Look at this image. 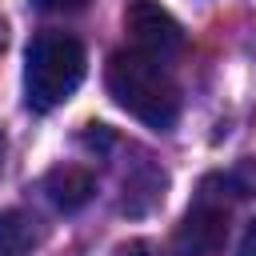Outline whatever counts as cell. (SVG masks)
<instances>
[{
  "label": "cell",
  "mask_w": 256,
  "mask_h": 256,
  "mask_svg": "<svg viewBox=\"0 0 256 256\" xmlns=\"http://www.w3.org/2000/svg\"><path fill=\"white\" fill-rule=\"evenodd\" d=\"M104 80H108L112 100L128 116H136L140 124H148L156 132L176 124L180 88H176V80H172L164 60H156L148 52H136V48H124V52H116L108 60V76Z\"/></svg>",
  "instance_id": "6da1fadb"
},
{
  "label": "cell",
  "mask_w": 256,
  "mask_h": 256,
  "mask_svg": "<svg viewBox=\"0 0 256 256\" xmlns=\"http://www.w3.org/2000/svg\"><path fill=\"white\" fill-rule=\"evenodd\" d=\"M88 72V56L84 44L68 32H40L32 36L28 52H24V92H28V108L36 112H52L60 108L84 80Z\"/></svg>",
  "instance_id": "7a4b0ae2"
},
{
  "label": "cell",
  "mask_w": 256,
  "mask_h": 256,
  "mask_svg": "<svg viewBox=\"0 0 256 256\" xmlns=\"http://www.w3.org/2000/svg\"><path fill=\"white\" fill-rule=\"evenodd\" d=\"M124 32L132 36V48L136 52H148L156 60H168L172 52L184 48V28L156 0H132L128 12H124Z\"/></svg>",
  "instance_id": "3957f363"
},
{
  "label": "cell",
  "mask_w": 256,
  "mask_h": 256,
  "mask_svg": "<svg viewBox=\"0 0 256 256\" xmlns=\"http://www.w3.org/2000/svg\"><path fill=\"white\" fill-rule=\"evenodd\" d=\"M224 244H228V208H220L204 196L180 220L168 256H220Z\"/></svg>",
  "instance_id": "277c9868"
},
{
  "label": "cell",
  "mask_w": 256,
  "mask_h": 256,
  "mask_svg": "<svg viewBox=\"0 0 256 256\" xmlns=\"http://www.w3.org/2000/svg\"><path fill=\"white\" fill-rule=\"evenodd\" d=\"M44 192H48V200H52L60 212H76V208H84V204L92 200L96 176H92L88 168H80V164H60V168L48 172Z\"/></svg>",
  "instance_id": "5b68a950"
},
{
  "label": "cell",
  "mask_w": 256,
  "mask_h": 256,
  "mask_svg": "<svg viewBox=\"0 0 256 256\" xmlns=\"http://www.w3.org/2000/svg\"><path fill=\"white\" fill-rule=\"evenodd\" d=\"M40 244V220L24 208L0 212V256H32Z\"/></svg>",
  "instance_id": "8992f818"
},
{
  "label": "cell",
  "mask_w": 256,
  "mask_h": 256,
  "mask_svg": "<svg viewBox=\"0 0 256 256\" xmlns=\"http://www.w3.org/2000/svg\"><path fill=\"white\" fill-rule=\"evenodd\" d=\"M32 4L44 12H72V8H84L88 0H32Z\"/></svg>",
  "instance_id": "52a82bcc"
},
{
  "label": "cell",
  "mask_w": 256,
  "mask_h": 256,
  "mask_svg": "<svg viewBox=\"0 0 256 256\" xmlns=\"http://www.w3.org/2000/svg\"><path fill=\"white\" fill-rule=\"evenodd\" d=\"M236 256H256V220L248 224V232H244V240H240V248H236Z\"/></svg>",
  "instance_id": "ba28073f"
}]
</instances>
